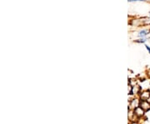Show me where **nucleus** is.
Returning <instances> with one entry per match:
<instances>
[{"label": "nucleus", "mask_w": 150, "mask_h": 124, "mask_svg": "<svg viewBox=\"0 0 150 124\" xmlns=\"http://www.w3.org/2000/svg\"><path fill=\"white\" fill-rule=\"evenodd\" d=\"M140 107L143 108L144 111H147L150 108V103L148 101H144V100H142V102L140 103Z\"/></svg>", "instance_id": "nucleus-1"}, {"label": "nucleus", "mask_w": 150, "mask_h": 124, "mask_svg": "<svg viewBox=\"0 0 150 124\" xmlns=\"http://www.w3.org/2000/svg\"><path fill=\"white\" fill-rule=\"evenodd\" d=\"M144 110L143 109V108H141V107H138L137 108H135L134 109V113H135V115H137V116H139V117H141V116H143L144 113Z\"/></svg>", "instance_id": "nucleus-2"}, {"label": "nucleus", "mask_w": 150, "mask_h": 124, "mask_svg": "<svg viewBox=\"0 0 150 124\" xmlns=\"http://www.w3.org/2000/svg\"><path fill=\"white\" fill-rule=\"evenodd\" d=\"M150 32V31L149 29H143L141 30L139 32V38H145L149 35V33Z\"/></svg>", "instance_id": "nucleus-3"}, {"label": "nucleus", "mask_w": 150, "mask_h": 124, "mask_svg": "<svg viewBox=\"0 0 150 124\" xmlns=\"http://www.w3.org/2000/svg\"><path fill=\"white\" fill-rule=\"evenodd\" d=\"M150 97V91L148 90V91H144L141 94V99L142 100H144V101H147L149 98Z\"/></svg>", "instance_id": "nucleus-4"}, {"label": "nucleus", "mask_w": 150, "mask_h": 124, "mask_svg": "<svg viewBox=\"0 0 150 124\" xmlns=\"http://www.w3.org/2000/svg\"><path fill=\"white\" fill-rule=\"evenodd\" d=\"M140 106V102L138 100V99H134L132 101V103H131V107L132 108H134V109L135 108H137L138 107H139Z\"/></svg>", "instance_id": "nucleus-5"}, {"label": "nucleus", "mask_w": 150, "mask_h": 124, "mask_svg": "<svg viewBox=\"0 0 150 124\" xmlns=\"http://www.w3.org/2000/svg\"><path fill=\"white\" fill-rule=\"evenodd\" d=\"M146 41H147V39H146V38H140V39H139V40H137L136 42H137V43H144L145 42H146Z\"/></svg>", "instance_id": "nucleus-6"}, {"label": "nucleus", "mask_w": 150, "mask_h": 124, "mask_svg": "<svg viewBox=\"0 0 150 124\" xmlns=\"http://www.w3.org/2000/svg\"><path fill=\"white\" fill-rule=\"evenodd\" d=\"M145 47H146V49H147V50L149 51V53L150 54V47H149V46H148V45H145Z\"/></svg>", "instance_id": "nucleus-7"}, {"label": "nucleus", "mask_w": 150, "mask_h": 124, "mask_svg": "<svg viewBox=\"0 0 150 124\" xmlns=\"http://www.w3.org/2000/svg\"><path fill=\"white\" fill-rule=\"evenodd\" d=\"M129 2H133V1H144V0H129Z\"/></svg>", "instance_id": "nucleus-8"}, {"label": "nucleus", "mask_w": 150, "mask_h": 124, "mask_svg": "<svg viewBox=\"0 0 150 124\" xmlns=\"http://www.w3.org/2000/svg\"><path fill=\"white\" fill-rule=\"evenodd\" d=\"M149 16H150V12H149Z\"/></svg>", "instance_id": "nucleus-9"}]
</instances>
